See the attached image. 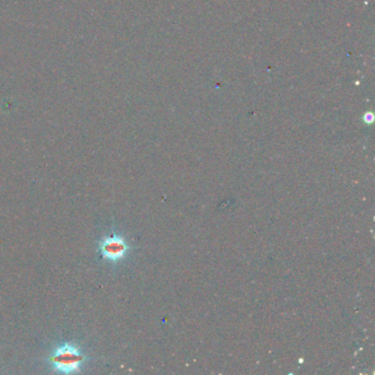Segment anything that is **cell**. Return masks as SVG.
<instances>
[{"mask_svg":"<svg viewBox=\"0 0 375 375\" xmlns=\"http://www.w3.org/2000/svg\"><path fill=\"white\" fill-rule=\"evenodd\" d=\"M85 360L86 356L80 352L78 348L72 345L57 347L49 356V362L51 363L52 367L56 371L66 374L79 371Z\"/></svg>","mask_w":375,"mask_h":375,"instance_id":"cell-1","label":"cell"},{"mask_svg":"<svg viewBox=\"0 0 375 375\" xmlns=\"http://www.w3.org/2000/svg\"><path fill=\"white\" fill-rule=\"evenodd\" d=\"M129 249L130 247L128 243L118 234H112V236L102 238L98 246V250L101 253L103 259L110 262H118L123 260Z\"/></svg>","mask_w":375,"mask_h":375,"instance_id":"cell-2","label":"cell"}]
</instances>
